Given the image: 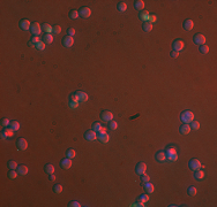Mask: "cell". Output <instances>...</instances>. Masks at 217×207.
<instances>
[{"mask_svg": "<svg viewBox=\"0 0 217 207\" xmlns=\"http://www.w3.org/2000/svg\"><path fill=\"white\" fill-rule=\"evenodd\" d=\"M29 46H30V47H35L36 48V44H34L33 41H30V43H29Z\"/></svg>", "mask_w": 217, "mask_h": 207, "instance_id": "cell-57", "label": "cell"}, {"mask_svg": "<svg viewBox=\"0 0 217 207\" xmlns=\"http://www.w3.org/2000/svg\"><path fill=\"white\" fill-rule=\"evenodd\" d=\"M143 189H144V191H145V193H152L154 192V189H155V186H154V184H151V183H149V182H145V183L143 184Z\"/></svg>", "mask_w": 217, "mask_h": 207, "instance_id": "cell-19", "label": "cell"}, {"mask_svg": "<svg viewBox=\"0 0 217 207\" xmlns=\"http://www.w3.org/2000/svg\"><path fill=\"white\" fill-rule=\"evenodd\" d=\"M44 169H45V171L48 173V174H54V166L51 163H48L45 167H44Z\"/></svg>", "mask_w": 217, "mask_h": 207, "instance_id": "cell-31", "label": "cell"}, {"mask_svg": "<svg viewBox=\"0 0 217 207\" xmlns=\"http://www.w3.org/2000/svg\"><path fill=\"white\" fill-rule=\"evenodd\" d=\"M69 107L73 108V109H76V108L79 107V102H76V101H69Z\"/></svg>", "mask_w": 217, "mask_h": 207, "instance_id": "cell-51", "label": "cell"}, {"mask_svg": "<svg viewBox=\"0 0 217 207\" xmlns=\"http://www.w3.org/2000/svg\"><path fill=\"white\" fill-rule=\"evenodd\" d=\"M1 138H2V139H6V138H7V136H6V135H5L2 131H1Z\"/></svg>", "mask_w": 217, "mask_h": 207, "instance_id": "cell-59", "label": "cell"}, {"mask_svg": "<svg viewBox=\"0 0 217 207\" xmlns=\"http://www.w3.org/2000/svg\"><path fill=\"white\" fill-rule=\"evenodd\" d=\"M18 173H19V175H27L28 174V167L27 166H24V165H19V167H18Z\"/></svg>", "mask_w": 217, "mask_h": 207, "instance_id": "cell-21", "label": "cell"}, {"mask_svg": "<svg viewBox=\"0 0 217 207\" xmlns=\"http://www.w3.org/2000/svg\"><path fill=\"white\" fill-rule=\"evenodd\" d=\"M50 181H56V175L50 174Z\"/></svg>", "mask_w": 217, "mask_h": 207, "instance_id": "cell-56", "label": "cell"}, {"mask_svg": "<svg viewBox=\"0 0 217 207\" xmlns=\"http://www.w3.org/2000/svg\"><path fill=\"white\" fill-rule=\"evenodd\" d=\"M188 167L192 169V170H198V169H201V162L199 161L198 159H192L189 160L188 162Z\"/></svg>", "mask_w": 217, "mask_h": 207, "instance_id": "cell-5", "label": "cell"}, {"mask_svg": "<svg viewBox=\"0 0 217 207\" xmlns=\"http://www.w3.org/2000/svg\"><path fill=\"white\" fill-rule=\"evenodd\" d=\"M196 192H198V190H196L195 186H189L188 189H187V193H188V196H191V197H193V196H195L196 194Z\"/></svg>", "mask_w": 217, "mask_h": 207, "instance_id": "cell-34", "label": "cell"}, {"mask_svg": "<svg viewBox=\"0 0 217 207\" xmlns=\"http://www.w3.org/2000/svg\"><path fill=\"white\" fill-rule=\"evenodd\" d=\"M156 21H157V16L156 15H150L149 16V21H148V22H150V23L152 24L154 22H156Z\"/></svg>", "mask_w": 217, "mask_h": 207, "instance_id": "cell-54", "label": "cell"}, {"mask_svg": "<svg viewBox=\"0 0 217 207\" xmlns=\"http://www.w3.org/2000/svg\"><path fill=\"white\" fill-rule=\"evenodd\" d=\"M164 152H165V154H166V157L176 154L177 153V146L176 145H169V146L164 150Z\"/></svg>", "mask_w": 217, "mask_h": 207, "instance_id": "cell-15", "label": "cell"}, {"mask_svg": "<svg viewBox=\"0 0 217 207\" xmlns=\"http://www.w3.org/2000/svg\"><path fill=\"white\" fill-rule=\"evenodd\" d=\"M42 30L45 32V34H51L52 33V27L49 23H44L43 25H42Z\"/></svg>", "mask_w": 217, "mask_h": 207, "instance_id": "cell-23", "label": "cell"}, {"mask_svg": "<svg viewBox=\"0 0 217 207\" xmlns=\"http://www.w3.org/2000/svg\"><path fill=\"white\" fill-rule=\"evenodd\" d=\"M141 179H142V182H143V183H145V182H149L150 177L148 176V175L144 173V174H142V175H141Z\"/></svg>", "mask_w": 217, "mask_h": 207, "instance_id": "cell-47", "label": "cell"}, {"mask_svg": "<svg viewBox=\"0 0 217 207\" xmlns=\"http://www.w3.org/2000/svg\"><path fill=\"white\" fill-rule=\"evenodd\" d=\"M9 127L12 128V129L14 130V131H18L20 129V123L18 121H11V124H9Z\"/></svg>", "mask_w": 217, "mask_h": 207, "instance_id": "cell-33", "label": "cell"}, {"mask_svg": "<svg viewBox=\"0 0 217 207\" xmlns=\"http://www.w3.org/2000/svg\"><path fill=\"white\" fill-rule=\"evenodd\" d=\"M79 15L83 19H88L91 15V9L89 7H81L80 11H79Z\"/></svg>", "mask_w": 217, "mask_h": 207, "instance_id": "cell-8", "label": "cell"}, {"mask_svg": "<svg viewBox=\"0 0 217 207\" xmlns=\"http://www.w3.org/2000/svg\"><path fill=\"white\" fill-rule=\"evenodd\" d=\"M84 138H86V140H89V142L96 140L97 139V132H95L92 129L88 130V131H86V134H84Z\"/></svg>", "mask_w": 217, "mask_h": 207, "instance_id": "cell-9", "label": "cell"}, {"mask_svg": "<svg viewBox=\"0 0 217 207\" xmlns=\"http://www.w3.org/2000/svg\"><path fill=\"white\" fill-rule=\"evenodd\" d=\"M155 158H156V160L158 162H164L166 161V154H165L164 151H158L155 155Z\"/></svg>", "mask_w": 217, "mask_h": 207, "instance_id": "cell-18", "label": "cell"}, {"mask_svg": "<svg viewBox=\"0 0 217 207\" xmlns=\"http://www.w3.org/2000/svg\"><path fill=\"white\" fill-rule=\"evenodd\" d=\"M31 41H33L34 44H38L41 40V38H39V36H33V38H31Z\"/></svg>", "mask_w": 217, "mask_h": 207, "instance_id": "cell-50", "label": "cell"}, {"mask_svg": "<svg viewBox=\"0 0 217 207\" xmlns=\"http://www.w3.org/2000/svg\"><path fill=\"white\" fill-rule=\"evenodd\" d=\"M204 177V171L201 170V169H198V170L194 171V178L195 179H202Z\"/></svg>", "mask_w": 217, "mask_h": 207, "instance_id": "cell-26", "label": "cell"}, {"mask_svg": "<svg viewBox=\"0 0 217 207\" xmlns=\"http://www.w3.org/2000/svg\"><path fill=\"white\" fill-rule=\"evenodd\" d=\"M189 127H191V129H193V130H199L200 123L198 122V121H192V122L189 123Z\"/></svg>", "mask_w": 217, "mask_h": 207, "instance_id": "cell-38", "label": "cell"}, {"mask_svg": "<svg viewBox=\"0 0 217 207\" xmlns=\"http://www.w3.org/2000/svg\"><path fill=\"white\" fill-rule=\"evenodd\" d=\"M53 191H54V193H57V194L61 193V192H63V185H61V184H56V185L53 186Z\"/></svg>", "mask_w": 217, "mask_h": 207, "instance_id": "cell-37", "label": "cell"}, {"mask_svg": "<svg viewBox=\"0 0 217 207\" xmlns=\"http://www.w3.org/2000/svg\"><path fill=\"white\" fill-rule=\"evenodd\" d=\"M2 132H4V134L6 135L7 138H8V137H12V136H13L14 132H15V131H14V130L12 129L11 127H5L4 129H2Z\"/></svg>", "mask_w": 217, "mask_h": 207, "instance_id": "cell-24", "label": "cell"}, {"mask_svg": "<svg viewBox=\"0 0 217 207\" xmlns=\"http://www.w3.org/2000/svg\"><path fill=\"white\" fill-rule=\"evenodd\" d=\"M63 45L65 46V47H72V46L74 45V38L73 37H71V36H65L63 38Z\"/></svg>", "mask_w": 217, "mask_h": 207, "instance_id": "cell-10", "label": "cell"}, {"mask_svg": "<svg viewBox=\"0 0 217 207\" xmlns=\"http://www.w3.org/2000/svg\"><path fill=\"white\" fill-rule=\"evenodd\" d=\"M75 155H76V153H75V150L74 149H69L67 151V158H69V159H74Z\"/></svg>", "mask_w": 217, "mask_h": 207, "instance_id": "cell-40", "label": "cell"}, {"mask_svg": "<svg viewBox=\"0 0 217 207\" xmlns=\"http://www.w3.org/2000/svg\"><path fill=\"white\" fill-rule=\"evenodd\" d=\"M100 119L105 122H110V121L113 120V113L110 112V110H103L100 113Z\"/></svg>", "mask_w": 217, "mask_h": 207, "instance_id": "cell-6", "label": "cell"}, {"mask_svg": "<svg viewBox=\"0 0 217 207\" xmlns=\"http://www.w3.org/2000/svg\"><path fill=\"white\" fill-rule=\"evenodd\" d=\"M132 206H137V207H144V206H145V204L143 203V201H141V200H139V199H137V200H136V203H135V204H133Z\"/></svg>", "mask_w": 217, "mask_h": 207, "instance_id": "cell-48", "label": "cell"}, {"mask_svg": "<svg viewBox=\"0 0 217 207\" xmlns=\"http://www.w3.org/2000/svg\"><path fill=\"white\" fill-rule=\"evenodd\" d=\"M8 167L11 169H18V167H19V165L16 163L15 161H13V160H11V161H8Z\"/></svg>", "mask_w": 217, "mask_h": 207, "instance_id": "cell-41", "label": "cell"}, {"mask_svg": "<svg viewBox=\"0 0 217 207\" xmlns=\"http://www.w3.org/2000/svg\"><path fill=\"white\" fill-rule=\"evenodd\" d=\"M180 119L185 123H191L192 121H194V114L192 110H184L180 114Z\"/></svg>", "mask_w": 217, "mask_h": 207, "instance_id": "cell-1", "label": "cell"}, {"mask_svg": "<svg viewBox=\"0 0 217 207\" xmlns=\"http://www.w3.org/2000/svg\"><path fill=\"white\" fill-rule=\"evenodd\" d=\"M104 132H106V129H105V128H102V130H100L98 134H104Z\"/></svg>", "mask_w": 217, "mask_h": 207, "instance_id": "cell-58", "label": "cell"}, {"mask_svg": "<svg viewBox=\"0 0 217 207\" xmlns=\"http://www.w3.org/2000/svg\"><path fill=\"white\" fill-rule=\"evenodd\" d=\"M142 29H143V31H145V32H150V31L152 30V24L148 21L143 22V23H142Z\"/></svg>", "mask_w": 217, "mask_h": 207, "instance_id": "cell-25", "label": "cell"}, {"mask_svg": "<svg viewBox=\"0 0 217 207\" xmlns=\"http://www.w3.org/2000/svg\"><path fill=\"white\" fill-rule=\"evenodd\" d=\"M76 97L79 99V102H86L88 101V94L83 91H76Z\"/></svg>", "mask_w": 217, "mask_h": 207, "instance_id": "cell-12", "label": "cell"}, {"mask_svg": "<svg viewBox=\"0 0 217 207\" xmlns=\"http://www.w3.org/2000/svg\"><path fill=\"white\" fill-rule=\"evenodd\" d=\"M79 16H80V15H79V11H75V9H73V11L69 12V17H71V19L76 20Z\"/></svg>", "mask_w": 217, "mask_h": 207, "instance_id": "cell-39", "label": "cell"}, {"mask_svg": "<svg viewBox=\"0 0 217 207\" xmlns=\"http://www.w3.org/2000/svg\"><path fill=\"white\" fill-rule=\"evenodd\" d=\"M182 27H184L185 30L189 31V30H192V29L194 28V22L192 21L191 19H187V20H185V21H184V23H182Z\"/></svg>", "mask_w": 217, "mask_h": 207, "instance_id": "cell-17", "label": "cell"}, {"mask_svg": "<svg viewBox=\"0 0 217 207\" xmlns=\"http://www.w3.org/2000/svg\"><path fill=\"white\" fill-rule=\"evenodd\" d=\"M69 101H76V102H79V99H78V97H76V93H72V94L69 96Z\"/></svg>", "mask_w": 217, "mask_h": 207, "instance_id": "cell-49", "label": "cell"}, {"mask_svg": "<svg viewBox=\"0 0 217 207\" xmlns=\"http://www.w3.org/2000/svg\"><path fill=\"white\" fill-rule=\"evenodd\" d=\"M149 16H150V14L148 13V12H141V13H140V15H139L140 19L143 20L144 22L149 21Z\"/></svg>", "mask_w": 217, "mask_h": 207, "instance_id": "cell-30", "label": "cell"}, {"mask_svg": "<svg viewBox=\"0 0 217 207\" xmlns=\"http://www.w3.org/2000/svg\"><path fill=\"white\" fill-rule=\"evenodd\" d=\"M68 206L69 207H80V203L79 201H71L69 204H68Z\"/></svg>", "mask_w": 217, "mask_h": 207, "instance_id": "cell-53", "label": "cell"}, {"mask_svg": "<svg viewBox=\"0 0 217 207\" xmlns=\"http://www.w3.org/2000/svg\"><path fill=\"white\" fill-rule=\"evenodd\" d=\"M102 128L103 127H102V124H100L99 122H94L92 123V130L95 132H99L100 130H102Z\"/></svg>", "mask_w": 217, "mask_h": 207, "instance_id": "cell-29", "label": "cell"}, {"mask_svg": "<svg viewBox=\"0 0 217 207\" xmlns=\"http://www.w3.org/2000/svg\"><path fill=\"white\" fill-rule=\"evenodd\" d=\"M67 33H68V36L73 37L74 34H75V29H74V28H69V29L67 30Z\"/></svg>", "mask_w": 217, "mask_h": 207, "instance_id": "cell-55", "label": "cell"}, {"mask_svg": "<svg viewBox=\"0 0 217 207\" xmlns=\"http://www.w3.org/2000/svg\"><path fill=\"white\" fill-rule=\"evenodd\" d=\"M199 51H200V53H202V54H207L209 52V46L206 45V44H203V45H200Z\"/></svg>", "mask_w": 217, "mask_h": 207, "instance_id": "cell-35", "label": "cell"}, {"mask_svg": "<svg viewBox=\"0 0 217 207\" xmlns=\"http://www.w3.org/2000/svg\"><path fill=\"white\" fill-rule=\"evenodd\" d=\"M1 124L4 125V127H9V124H11V121L7 119V117H5V119L1 120Z\"/></svg>", "mask_w": 217, "mask_h": 207, "instance_id": "cell-46", "label": "cell"}, {"mask_svg": "<svg viewBox=\"0 0 217 207\" xmlns=\"http://www.w3.org/2000/svg\"><path fill=\"white\" fill-rule=\"evenodd\" d=\"M170 55H171L173 59H176V58H178V56H179V52H177V51L172 50L171 52H170Z\"/></svg>", "mask_w": 217, "mask_h": 207, "instance_id": "cell-52", "label": "cell"}, {"mask_svg": "<svg viewBox=\"0 0 217 207\" xmlns=\"http://www.w3.org/2000/svg\"><path fill=\"white\" fill-rule=\"evenodd\" d=\"M145 170H147V165H145L144 162H139V163L136 165V167H135V171L139 175L144 174Z\"/></svg>", "mask_w": 217, "mask_h": 207, "instance_id": "cell-11", "label": "cell"}, {"mask_svg": "<svg viewBox=\"0 0 217 207\" xmlns=\"http://www.w3.org/2000/svg\"><path fill=\"white\" fill-rule=\"evenodd\" d=\"M16 146L20 151H26L28 149V142L24 138H19L18 142H16Z\"/></svg>", "mask_w": 217, "mask_h": 207, "instance_id": "cell-7", "label": "cell"}, {"mask_svg": "<svg viewBox=\"0 0 217 207\" xmlns=\"http://www.w3.org/2000/svg\"><path fill=\"white\" fill-rule=\"evenodd\" d=\"M30 27H31V23L29 20L23 19L20 21V28H21L22 30H30Z\"/></svg>", "mask_w": 217, "mask_h": 207, "instance_id": "cell-13", "label": "cell"}, {"mask_svg": "<svg viewBox=\"0 0 217 207\" xmlns=\"http://www.w3.org/2000/svg\"><path fill=\"white\" fill-rule=\"evenodd\" d=\"M30 31L33 33V36H39L42 32V27L39 25V23H31V27H30Z\"/></svg>", "mask_w": 217, "mask_h": 207, "instance_id": "cell-3", "label": "cell"}, {"mask_svg": "<svg viewBox=\"0 0 217 207\" xmlns=\"http://www.w3.org/2000/svg\"><path fill=\"white\" fill-rule=\"evenodd\" d=\"M18 175H19V173L16 169H11V170L8 171V177L11 179H14V178H16L18 177Z\"/></svg>", "mask_w": 217, "mask_h": 207, "instance_id": "cell-32", "label": "cell"}, {"mask_svg": "<svg viewBox=\"0 0 217 207\" xmlns=\"http://www.w3.org/2000/svg\"><path fill=\"white\" fill-rule=\"evenodd\" d=\"M177 159H178V154H173V155H170V157H166V160L170 162H173V161H177Z\"/></svg>", "mask_w": 217, "mask_h": 207, "instance_id": "cell-44", "label": "cell"}, {"mask_svg": "<svg viewBox=\"0 0 217 207\" xmlns=\"http://www.w3.org/2000/svg\"><path fill=\"white\" fill-rule=\"evenodd\" d=\"M134 7H135V9H137V11H142V9L144 8V1L143 0H135Z\"/></svg>", "mask_w": 217, "mask_h": 207, "instance_id": "cell-22", "label": "cell"}, {"mask_svg": "<svg viewBox=\"0 0 217 207\" xmlns=\"http://www.w3.org/2000/svg\"><path fill=\"white\" fill-rule=\"evenodd\" d=\"M179 132L181 135H188L191 132V127H189V123H184V124L180 125L179 128Z\"/></svg>", "mask_w": 217, "mask_h": 207, "instance_id": "cell-14", "label": "cell"}, {"mask_svg": "<svg viewBox=\"0 0 217 207\" xmlns=\"http://www.w3.org/2000/svg\"><path fill=\"white\" fill-rule=\"evenodd\" d=\"M60 31H61V28H60V25H53L52 27V32L54 33V34H59L60 33Z\"/></svg>", "mask_w": 217, "mask_h": 207, "instance_id": "cell-42", "label": "cell"}, {"mask_svg": "<svg viewBox=\"0 0 217 207\" xmlns=\"http://www.w3.org/2000/svg\"><path fill=\"white\" fill-rule=\"evenodd\" d=\"M107 125H109V129L110 130H115L118 128V123L115 122V121H110V122H107Z\"/></svg>", "mask_w": 217, "mask_h": 207, "instance_id": "cell-36", "label": "cell"}, {"mask_svg": "<svg viewBox=\"0 0 217 207\" xmlns=\"http://www.w3.org/2000/svg\"><path fill=\"white\" fill-rule=\"evenodd\" d=\"M137 199H139V200H141V201H143V203L145 204V203H147L148 200H149V197H148L147 194L144 193V194H141V196H140V197H139V198H137Z\"/></svg>", "mask_w": 217, "mask_h": 207, "instance_id": "cell-45", "label": "cell"}, {"mask_svg": "<svg viewBox=\"0 0 217 207\" xmlns=\"http://www.w3.org/2000/svg\"><path fill=\"white\" fill-rule=\"evenodd\" d=\"M117 8H118V11H119V12H125V11L127 9V4H126L125 1H120V2H118Z\"/></svg>", "mask_w": 217, "mask_h": 207, "instance_id": "cell-27", "label": "cell"}, {"mask_svg": "<svg viewBox=\"0 0 217 207\" xmlns=\"http://www.w3.org/2000/svg\"><path fill=\"white\" fill-rule=\"evenodd\" d=\"M98 139H99L100 143L105 144V143H109L110 136H109V134H106V132H104V134H98Z\"/></svg>", "mask_w": 217, "mask_h": 207, "instance_id": "cell-20", "label": "cell"}, {"mask_svg": "<svg viewBox=\"0 0 217 207\" xmlns=\"http://www.w3.org/2000/svg\"><path fill=\"white\" fill-rule=\"evenodd\" d=\"M60 166L63 167L64 169H69L71 167H72V159H69V158H65V159H63L60 161Z\"/></svg>", "mask_w": 217, "mask_h": 207, "instance_id": "cell-16", "label": "cell"}, {"mask_svg": "<svg viewBox=\"0 0 217 207\" xmlns=\"http://www.w3.org/2000/svg\"><path fill=\"white\" fill-rule=\"evenodd\" d=\"M184 47H185V43L181 40V39H176V40L172 43V50H174L177 52L181 51Z\"/></svg>", "mask_w": 217, "mask_h": 207, "instance_id": "cell-4", "label": "cell"}, {"mask_svg": "<svg viewBox=\"0 0 217 207\" xmlns=\"http://www.w3.org/2000/svg\"><path fill=\"white\" fill-rule=\"evenodd\" d=\"M45 45H46V44L42 40V41H39L38 44H36V48H37V50H39V51H43L44 48H45Z\"/></svg>", "mask_w": 217, "mask_h": 207, "instance_id": "cell-43", "label": "cell"}, {"mask_svg": "<svg viewBox=\"0 0 217 207\" xmlns=\"http://www.w3.org/2000/svg\"><path fill=\"white\" fill-rule=\"evenodd\" d=\"M193 40H194V43L198 44V45H203V44H206V36L202 34L201 32H198L194 34Z\"/></svg>", "mask_w": 217, "mask_h": 207, "instance_id": "cell-2", "label": "cell"}, {"mask_svg": "<svg viewBox=\"0 0 217 207\" xmlns=\"http://www.w3.org/2000/svg\"><path fill=\"white\" fill-rule=\"evenodd\" d=\"M43 41H44L45 44H51V43H53V36H52V34H44Z\"/></svg>", "mask_w": 217, "mask_h": 207, "instance_id": "cell-28", "label": "cell"}]
</instances>
